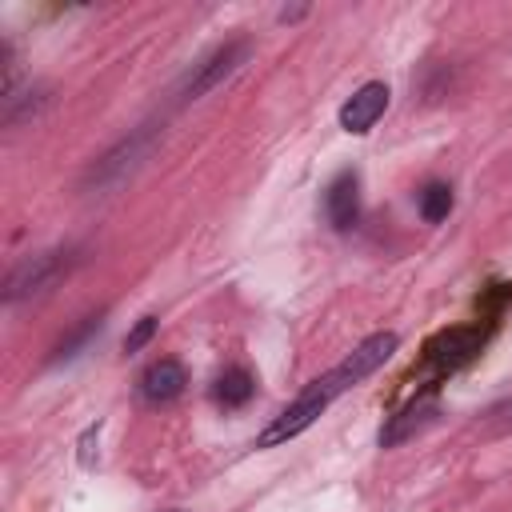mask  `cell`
<instances>
[{"label":"cell","mask_w":512,"mask_h":512,"mask_svg":"<svg viewBox=\"0 0 512 512\" xmlns=\"http://www.w3.org/2000/svg\"><path fill=\"white\" fill-rule=\"evenodd\" d=\"M324 216L336 232H348L360 216V180L356 172H340L324 192Z\"/></svg>","instance_id":"52a82bcc"},{"label":"cell","mask_w":512,"mask_h":512,"mask_svg":"<svg viewBox=\"0 0 512 512\" xmlns=\"http://www.w3.org/2000/svg\"><path fill=\"white\" fill-rule=\"evenodd\" d=\"M448 212H452V188H448V184H428V188L420 192V216H424L428 224H440Z\"/></svg>","instance_id":"7c38bea8"},{"label":"cell","mask_w":512,"mask_h":512,"mask_svg":"<svg viewBox=\"0 0 512 512\" xmlns=\"http://www.w3.org/2000/svg\"><path fill=\"white\" fill-rule=\"evenodd\" d=\"M68 268H72V252H64V248L24 256V260L12 264L8 276H4V300L16 304V300H24V296H40V292H48L60 276H68Z\"/></svg>","instance_id":"3957f363"},{"label":"cell","mask_w":512,"mask_h":512,"mask_svg":"<svg viewBox=\"0 0 512 512\" xmlns=\"http://www.w3.org/2000/svg\"><path fill=\"white\" fill-rule=\"evenodd\" d=\"M436 416H440L436 400H416V404H408V408L396 412V416L388 420V428L380 432V448H392V444L412 440L416 432H424L428 424H436Z\"/></svg>","instance_id":"9c48e42d"},{"label":"cell","mask_w":512,"mask_h":512,"mask_svg":"<svg viewBox=\"0 0 512 512\" xmlns=\"http://www.w3.org/2000/svg\"><path fill=\"white\" fill-rule=\"evenodd\" d=\"M96 444H100V424H96V428H88V432L80 436V464H84V468H92V464H96Z\"/></svg>","instance_id":"5bb4252c"},{"label":"cell","mask_w":512,"mask_h":512,"mask_svg":"<svg viewBox=\"0 0 512 512\" xmlns=\"http://www.w3.org/2000/svg\"><path fill=\"white\" fill-rule=\"evenodd\" d=\"M172 512H180V508H172Z\"/></svg>","instance_id":"9a60e30c"},{"label":"cell","mask_w":512,"mask_h":512,"mask_svg":"<svg viewBox=\"0 0 512 512\" xmlns=\"http://www.w3.org/2000/svg\"><path fill=\"white\" fill-rule=\"evenodd\" d=\"M396 332H372L368 340H360L332 372H328V380L336 384V392H348V388H356L360 380H368L376 368H384L388 360H392V352H396Z\"/></svg>","instance_id":"277c9868"},{"label":"cell","mask_w":512,"mask_h":512,"mask_svg":"<svg viewBox=\"0 0 512 512\" xmlns=\"http://www.w3.org/2000/svg\"><path fill=\"white\" fill-rule=\"evenodd\" d=\"M156 324H160L156 316H144V320H136V328L124 336V352H128V356H132V352H140V348H144V344L156 336Z\"/></svg>","instance_id":"4fadbf2b"},{"label":"cell","mask_w":512,"mask_h":512,"mask_svg":"<svg viewBox=\"0 0 512 512\" xmlns=\"http://www.w3.org/2000/svg\"><path fill=\"white\" fill-rule=\"evenodd\" d=\"M248 56H252V40H228L224 48H216L208 60H200L188 72V80L180 84V100H200L204 92H212L216 84H224Z\"/></svg>","instance_id":"5b68a950"},{"label":"cell","mask_w":512,"mask_h":512,"mask_svg":"<svg viewBox=\"0 0 512 512\" xmlns=\"http://www.w3.org/2000/svg\"><path fill=\"white\" fill-rule=\"evenodd\" d=\"M336 396H340V392H336V384H332L328 372H324L320 380H312V384H308V388H304V392H300V396H296V400H292V404H288V408H284V412L256 436V448H276V444L300 436V432H304V428H308V424H312Z\"/></svg>","instance_id":"7a4b0ae2"},{"label":"cell","mask_w":512,"mask_h":512,"mask_svg":"<svg viewBox=\"0 0 512 512\" xmlns=\"http://www.w3.org/2000/svg\"><path fill=\"white\" fill-rule=\"evenodd\" d=\"M384 108H388V84H384V80H368L364 88H356V92L344 100V108H340V128L352 132V136H364V132L384 116Z\"/></svg>","instance_id":"8992f818"},{"label":"cell","mask_w":512,"mask_h":512,"mask_svg":"<svg viewBox=\"0 0 512 512\" xmlns=\"http://www.w3.org/2000/svg\"><path fill=\"white\" fill-rule=\"evenodd\" d=\"M184 384H188V372H184L180 360H156V364L140 376V396H144L148 404H172V400H180Z\"/></svg>","instance_id":"ba28073f"},{"label":"cell","mask_w":512,"mask_h":512,"mask_svg":"<svg viewBox=\"0 0 512 512\" xmlns=\"http://www.w3.org/2000/svg\"><path fill=\"white\" fill-rule=\"evenodd\" d=\"M252 392H256V380H252L244 368H228V372H220L216 384H212V400H216L220 408H240V404L252 400Z\"/></svg>","instance_id":"8fae6325"},{"label":"cell","mask_w":512,"mask_h":512,"mask_svg":"<svg viewBox=\"0 0 512 512\" xmlns=\"http://www.w3.org/2000/svg\"><path fill=\"white\" fill-rule=\"evenodd\" d=\"M480 344H484V332L480 328H452V332H444L440 340H432V364H440V368H456V364H464L472 352H480Z\"/></svg>","instance_id":"30bf717a"},{"label":"cell","mask_w":512,"mask_h":512,"mask_svg":"<svg viewBox=\"0 0 512 512\" xmlns=\"http://www.w3.org/2000/svg\"><path fill=\"white\" fill-rule=\"evenodd\" d=\"M160 144V124H140L136 132H128L124 140H116L84 176V192H108V188H120L124 180H132L144 160L156 152Z\"/></svg>","instance_id":"6da1fadb"}]
</instances>
